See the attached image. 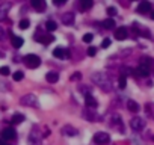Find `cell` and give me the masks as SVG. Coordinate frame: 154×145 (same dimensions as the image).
Listing matches in <instances>:
<instances>
[{"label": "cell", "instance_id": "4", "mask_svg": "<svg viewBox=\"0 0 154 145\" xmlns=\"http://www.w3.org/2000/svg\"><path fill=\"white\" fill-rule=\"evenodd\" d=\"M20 103L24 104V106H36V97L33 94L23 95V97H21V100H20Z\"/></svg>", "mask_w": 154, "mask_h": 145}, {"label": "cell", "instance_id": "2", "mask_svg": "<svg viewBox=\"0 0 154 145\" xmlns=\"http://www.w3.org/2000/svg\"><path fill=\"white\" fill-rule=\"evenodd\" d=\"M24 62H26V65L29 67V68H38L39 65H41V59L36 56V55H27L26 58H24Z\"/></svg>", "mask_w": 154, "mask_h": 145}, {"label": "cell", "instance_id": "30", "mask_svg": "<svg viewBox=\"0 0 154 145\" xmlns=\"http://www.w3.org/2000/svg\"><path fill=\"white\" fill-rule=\"evenodd\" d=\"M97 55V48L95 47H89L88 48V56H95Z\"/></svg>", "mask_w": 154, "mask_h": 145}, {"label": "cell", "instance_id": "36", "mask_svg": "<svg viewBox=\"0 0 154 145\" xmlns=\"http://www.w3.org/2000/svg\"><path fill=\"white\" fill-rule=\"evenodd\" d=\"M80 79H82V74H80V72H76V74L71 76V80H80Z\"/></svg>", "mask_w": 154, "mask_h": 145}, {"label": "cell", "instance_id": "3", "mask_svg": "<svg viewBox=\"0 0 154 145\" xmlns=\"http://www.w3.org/2000/svg\"><path fill=\"white\" fill-rule=\"evenodd\" d=\"M130 127L133 129V130H136V132L144 130V127H145V119H142V118H139V116L131 118V121H130Z\"/></svg>", "mask_w": 154, "mask_h": 145}, {"label": "cell", "instance_id": "5", "mask_svg": "<svg viewBox=\"0 0 154 145\" xmlns=\"http://www.w3.org/2000/svg\"><path fill=\"white\" fill-rule=\"evenodd\" d=\"M76 17H74V12H63L60 15V21L65 24V26H73Z\"/></svg>", "mask_w": 154, "mask_h": 145}, {"label": "cell", "instance_id": "23", "mask_svg": "<svg viewBox=\"0 0 154 145\" xmlns=\"http://www.w3.org/2000/svg\"><path fill=\"white\" fill-rule=\"evenodd\" d=\"M21 121H24V115H21V113H15L11 119V123L12 124H20Z\"/></svg>", "mask_w": 154, "mask_h": 145}, {"label": "cell", "instance_id": "27", "mask_svg": "<svg viewBox=\"0 0 154 145\" xmlns=\"http://www.w3.org/2000/svg\"><path fill=\"white\" fill-rule=\"evenodd\" d=\"M12 77H14V80H15V82H20V80H23V77H24V72H23V71H15Z\"/></svg>", "mask_w": 154, "mask_h": 145}, {"label": "cell", "instance_id": "28", "mask_svg": "<svg viewBox=\"0 0 154 145\" xmlns=\"http://www.w3.org/2000/svg\"><path fill=\"white\" fill-rule=\"evenodd\" d=\"M18 26H20V29H23V30H24V29H29L30 23H29V20H21Z\"/></svg>", "mask_w": 154, "mask_h": 145}, {"label": "cell", "instance_id": "29", "mask_svg": "<svg viewBox=\"0 0 154 145\" xmlns=\"http://www.w3.org/2000/svg\"><path fill=\"white\" fill-rule=\"evenodd\" d=\"M94 39V35L92 33H85L83 35V42H91Z\"/></svg>", "mask_w": 154, "mask_h": 145}, {"label": "cell", "instance_id": "34", "mask_svg": "<svg viewBox=\"0 0 154 145\" xmlns=\"http://www.w3.org/2000/svg\"><path fill=\"white\" fill-rule=\"evenodd\" d=\"M65 3H67V0H53V5L55 6H62Z\"/></svg>", "mask_w": 154, "mask_h": 145}, {"label": "cell", "instance_id": "11", "mask_svg": "<svg viewBox=\"0 0 154 145\" xmlns=\"http://www.w3.org/2000/svg\"><path fill=\"white\" fill-rule=\"evenodd\" d=\"M135 72H136V76H139V77H148V74H150V68L145 67V65H139V67L135 70Z\"/></svg>", "mask_w": 154, "mask_h": 145}, {"label": "cell", "instance_id": "22", "mask_svg": "<svg viewBox=\"0 0 154 145\" xmlns=\"http://www.w3.org/2000/svg\"><path fill=\"white\" fill-rule=\"evenodd\" d=\"M94 5V0H80V8L82 9H91Z\"/></svg>", "mask_w": 154, "mask_h": 145}, {"label": "cell", "instance_id": "37", "mask_svg": "<svg viewBox=\"0 0 154 145\" xmlns=\"http://www.w3.org/2000/svg\"><path fill=\"white\" fill-rule=\"evenodd\" d=\"M151 18H153V20H154V11H153V12H151Z\"/></svg>", "mask_w": 154, "mask_h": 145}, {"label": "cell", "instance_id": "21", "mask_svg": "<svg viewBox=\"0 0 154 145\" xmlns=\"http://www.w3.org/2000/svg\"><path fill=\"white\" fill-rule=\"evenodd\" d=\"M103 27L104 29H115V20H112V18L104 20L103 21Z\"/></svg>", "mask_w": 154, "mask_h": 145}, {"label": "cell", "instance_id": "6", "mask_svg": "<svg viewBox=\"0 0 154 145\" xmlns=\"http://www.w3.org/2000/svg\"><path fill=\"white\" fill-rule=\"evenodd\" d=\"M94 141L97 144H106V142L111 141V135L106 133V132H98V133L94 135Z\"/></svg>", "mask_w": 154, "mask_h": 145}, {"label": "cell", "instance_id": "39", "mask_svg": "<svg viewBox=\"0 0 154 145\" xmlns=\"http://www.w3.org/2000/svg\"><path fill=\"white\" fill-rule=\"evenodd\" d=\"M3 145H9V144H3Z\"/></svg>", "mask_w": 154, "mask_h": 145}, {"label": "cell", "instance_id": "8", "mask_svg": "<svg viewBox=\"0 0 154 145\" xmlns=\"http://www.w3.org/2000/svg\"><path fill=\"white\" fill-rule=\"evenodd\" d=\"M41 141H42V136L39 135V132L32 130L29 135V145H41Z\"/></svg>", "mask_w": 154, "mask_h": 145}, {"label": "cell", "instance_id": "7", "mask_svg": "<svg viewBox=\"0 0 154 145\" xmlns=\"http://www.w3.org/2000/svg\"><path fill=\"white\" fill-rule=\"evenodd\" d=\"M11 6H12L11 2H3V3H0V21H3V20L8 17V12H9Z\"/></svg>", "mask_w": 154, "mask_h": 145}, {"label": "cell", "instance_id": "26", "mask_svg": "<svg viewBox=\"0 0 154 145\" xmlns=\"http://www.w3.org/2000/svg\"><path fill=\"white\" fill-rule=\"evenodd\" d=\"M118 86L121 88V89H124L125 86H127V77L122 74V76H119V79H118Z\"/></svg>", "mask_w": 154, "mask_h": 145}, {"label": "cell", "instance_id": "17", "mask_svg": "<svg viewBox=\"0 0 154 145\" xmlns=\"http://www.w3.org/2000/svg\"><path fill=\"white\" fill-rule=\"evenodd\" d=\"M46 79L50 83H56L59 80V74H57L56 71H50V72H47V74H46Z\"/></svg>", "mask_w": 154, "mask_h": 145}, {"label": "cell", "instance_id": "15", "mask_svg": "<svg viewBox=\"0 0 154 145\" xmlns=\"http://www.w3.org/2000/svg\"><path fill=\"white\" fill-rule=\"evenodd\" d=\"M85 103L88 107H97V98H94L91 94H85Z\"/></svg>", "mask_w": 154, "mask_h": 145}, {"label": "cell", "instance_id": "31", "mask_svg": "<svg viewBox=\"0 0 154 145\" xmlns=\"http://www.w3.org/2000/svg\"><path fill=\"white\" fill-rule=\"evenodd\" d=\"M9 72H11V71H9L8 67H2V68H0V74H2V76H8Z\"/></svg>", "mask_w": 154, "mask_h": 145}, {"label": "cell", "instance_id": "14", "mask_svg": "<svg viewBox=\"0 0 154 145\" xmlns=\"http://www.w3.org/2000/svg\"><path fill=\"white\" fill-rule=\"evenodd\" d=\"M115 38H116L118 41H124V39L127 38V29H125V27H118V29H115Z\"/></svg>", "mask_w": 154, "mask_h": 145}, {"label": "cell", "instance_id": "10", "mask_svg": "<svg viewBox=\"0 0 154 145\" xmlns=\"http://www.w3.org/2000/svg\"><path fill=\"white\" fill-rule=\"evenodd\" d=\"M15 136H17V133H15V130L12 127H8V129H5L2 132V138L6 139V141H12V139H15Z\"/></svg>", "mask_w": 154, "mask_h": 145}, {"label": "cell", "instance_id": "16", "mask_svg": "<svg viewBox=\"0 0 154 145\" xmlns=\"http://www.w3.org/2000/svg\"><path fill=\"white\" fill-rule=\"evenodd\" d=\"M35 41H38V42H42V44H50V42H53L55 41V36H52V35H47V36H42V35H35Z\"/></svg>", "mask_w": 154, "mask_h": 145}, {"label": "cell", "instance_id": "35", "mask_svg": "<svg viewBox=\"0 0 154 145\" xmlns=\"http://www.w3.org/2000/svg\"><path fill=\"white\" fill-rule=\"evenodd\" d=\"M109 45H111V39H109V38H106V39L101 42V47H103V48H107Z\"/></svg>", "mask_w": 154, "mask_h": 145}, {"label": "cell", "instance_id": "18", "mask_svg": "<svg viewBox=\"0 0 154 145\" xmlns=\"http://www.w3.org/2000/svg\"><path fill=\"white\" fill-rule=\"evenodd\" d=\"M11 42H12V45H14L15 48H20L21 45L24 44L23 38H20V36H17V35H12V36H11Z\"/></svg>", "mask_w": 154, "mask_h": 145}, {"label": "cell", "instance_id": "32", "mask_svg": "<svg viewBox=\"0 0 154 145\" xmlns=\"http://www.w3.org/2000/svg\"><path fill=\"white\" fill-rule=\"evenodd\" d=\"M107 14L111 15V17L116 15V8H113V6H111V8H107Z\"/></svg>", "mask_w": 154, "mask_h": 145}, {"label": "cell", "instance_id": "25", "mask_svg": "<svg viewBox=\"0 0 154 145\" xmlns=\"http://www.w3.org/2000/svg\"><path fill=\"white\" fill-rule=\"evenodd\" d=\"M145 110H147L148 116L154 118V103H148V104L145 106Z\"/></svg>", "mask_w": 154, "mask_h": 145}, {"label": "cell", "instance_id": "20", "mask_svg": "<svg viewBox=\"0 0 154 145\" xmlns=\"http://www.w3.org/2000/svg\"><path fill=\"white\" fill-rule=\"evenodd\" d=\"M127 109L130 110V112H139V104L136 103V101H133V100H128L127 101Z\"/></svg>", "mask_w": 154, "mask_h": 145}, {"label": "cell", "instance_id": "9", "mask_svg": "<svg viewBox=\"0 0 154 145\" xmlns=\"http://www.w3.org/2000/svg\"><path fill=\"white\" fill-rule=\"evenodd\" d=\"M30 5L33 9H36V12H44L46 11V0H30Z\"/></svg>", "mask_w": 154, "mask_h": 145}, {"label": "cell", "instance_id": "19", "mask_svg": "<svg viewBox=\"0 0 154 145\" xmlns=\"http://www.w3.org/2000/svg\"><path fill=\"white\" fill-rule=\"evenodd\" d=\"M62 133L67 135V136H76L77 130L74 127H71V126H65V127H62Z\"/></svg>", "mask_w": 154, "mask_h": 145}, {"label": "cell", "instance_id": "38", "mask_svg": "<svg viewBox=\"0 0 154 145\" xmlns=\"http://www.w3.org/2000/svg\"><path fill=\"white\" fill-rule=\"evenodd\" d=\"M3 144H5V142H3V141H0V145H3Z\"/></svg>", "mask_w": 154, "mask_h": 145}, {"label": "cell", "instance_id": "12", "mask_svg": "<svg viewBox=\"0 0 154 145\" xmlns=\"http://www.w3.org/2000/svg\"><path fill=\"white\" fill-rule=\"evenodd\" d=\"M53 56L57 58V59H63V58L68 56V53H67V50H65V48H62V47H56L55 50H53Z\"/></svg>", "mask_w": 154, "mask_h": 145}, {"label": "cell", "instance_id": "24", "mask_svg": "<svg viewBox=\"0 0 154 145\" xmlns=\"http://www.w3.org/2000/svg\"><path fill=\"white\" fill-rule=\"evenodd\" d=\"M46 27H47V30H49V32H53V30H56V29H57V24H56V21L50 20V21H47V23H46Z\"/></svg>", "mask_w": 154, "mask_h": 145}, {"label": "cell", "instance_id": "13", "mask_svg": "<svg viewBox=\"0 0 154 145\" xmlns=\"http://www.w3.org/2000/svg\"><path fill=\"white\" fill-rule=\"evenodd\" d=\"M136 11H138L139 14H147V12L151 11V3H150V2H141Z\"/></svg>", "mask_w": 154, "mask_h": 145}, {"label": "cell", "instance_id": "33", "mask_svg": "<svg viewBox=\"0 0 154 145\" xmlns=\"http://www.w3.org/2000/svg\"><path fill=\"white\" fill-rule=\"evenodd\" d=\"M5 39H6V32L2 26H0V41H5Z\"/></svg>", "mask_w": 154, "mask_h": 145}, {"label": "cell", "instance_id": "1", "mask_svg": "<svg viewBox=\"0 0 154 145\" xmlns=\"http://www.w3.org/2000/svg\"><path fill=\"white\" fill-rule=\"evenodd\" d=\"M91 80L103 91V92H111L112 91V82L104 72H94L91 74Z\"/></svg>", "mask_w": 154, "mask_h": 145}]
</instances>
